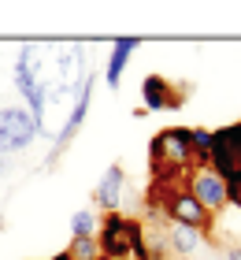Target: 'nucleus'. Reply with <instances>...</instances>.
<instances>
[{"label":"nucleus","instance_id":"6","mask_svg":"<svg viewBox=\"0 0 241 260\" xmlns=\"http://www.w3.org/2000/svg\"><path fill=\"white\" fill-rule=\"evenodd\" d=\"M89 101H93V75H89L86 82H82V89H78V97H75V108L67 112L63 126L56 130V138H52L56 145H52V156H48V164H52V160L59 156V152H63V149L71 145V141H75V134L82 130V123H86V115H89Z\"/></svg>","mask_w":241,"mask_h":260},{"label":"nucleus","instance_id":"1","mask_svg":"<svg viewBox=\"0 0 241 260\" xmlns=\"http://www.w3.org/2000/svg\"><path fill=\"white\" fill-rule=\"evenodd\" d=\"M197 152H193V130L189 126H167L149 145V171L152 182H186L197 171Z\"/></svg>","mask_w":241,"mask_h":260},{"label":"nucleus","instance_id":"2","mask_svg":"<svg viewBox=\"0 0 241 260\" xmlns=\"http://www.w3.org/2000/svg\"><path fill=\"white\" fill-rule=\"evenodd\" d=\"M208 168L219 175L226 186L241 182V119H237V123H226V126H219V130H212Z\"/></svg>","mask_w":241,"mask_h":260},{"label":"nucleus","instance_id":"3","mask_svg":"<svg viewBox=\"0 0 241 260\" xmlns=\"http://www.w3.org/2000/svg\"><path fill=\"white\" fill-rule=\"evenodd\" d=\"M38 134H41V126H38V119H33V112L26 104H8V108H0V156L22 152Z\"/></svg>","mask_w":241,"mask_h":260},{"label":"nucleus","instance_id":"8","mask_svg":"<svg viewBox=\"0 0 241 260\" xmlns=\"http://www.w3.org/2000/svg\"><path fill=\"white\" fill-rule=\"evenodd\" d=\"M123 182H126L123 168H119V164H112V168L104 171L100 186L93 190V205L104 208V212H115V208H119V197H123Z\"/></svg>","mask_w":241,"mask_h":260},{"label":"nucleus","instance_id":"9","mask_svg":"<svg viewBox=\"0 0 241 260\" xmlns=\"http://www.w3.org/2000/svg\"><path fill=\"white\" fill-rule=\"evenodd\" d=\"M137 49H141L137 38H119L112 45V52H108V67H104V82L112 89H119V78H123V71L130 63V52H137Z\"/></svg>","mask_w":241,"mask_h":260},{"label":"nucleus","instance_id":"13","mask_svg":"<svg viewBox=\"0 0 241 260\" xmlns=\"http://www.w3.org/2000/svg\"><path fill=\"white\" fill-rule=\"evenodd\" d=\"M67 253L75 256V260H96V256H100V249H96V238H75Z\"/></svg>","mask_w":241,"mask_h":260},{"label":"nucleus","instance_id":"4","mask_svg":"<svg viewBox=\"0 0 241 260\" xmlns=\"http://www.w3.org/2000/svg\"><path fill=\"white\" fill-rule=\"evenodd\" d=\"M137 234H145L141 219H126V216H119V212H104L100 234H96V249L108 260H126Z\"/></svg>","mask_w":241,"mask_h":260},{"label":"nucleus","instance_id":"5","mask_svg":"<svg viewBox=\"0 0 241 260\" xmlns=\"http://www.w3.org/2000/svg\"><path fill=\"white\" fill-rule=\"evenodd\" d=\"M186 190L193 193V201H197L204 212H212V216H219L223 208H230V205H226V182L212 168H197L186 179Z\"/></svg>","mask_w":241,"mask_h":260},{"label":"nucleus","instance_id":"11","mask_svg":"<svg viewBox=\"0 0 241 260\" xmlns=\"http://www.w3.org/2000/svg\"><path fill=\"white\" fill-rule=\"evenodd\" d=\"M93 227H96V219H93L89 208H82V212L71 216V238H93Z\"/></svg>","mask_w":241,"mask_h":260},{"label":"nucleus","instance_id":"17","mask_svg":"<svg viewBox=\"0 0 241 260\" xmlns=\"http://www.w3.org/2000/svg\"><path fill=\"white\" fill-rule=\"evenodd\" d=\"M96 260H108V256H96Z\"/></svg>","mask_w":241,"mask_h":260},{"label":"nucleus","instance_id":"15","mask_svg":"<svg viewBox=\"0 0 241 260\" xmlns=\"http://www.w3.org/2000/svg\"><path fill=\"white\" fill-rule=\"evenodd\" d=\"M48 260H75V256H71V253L63 249V253H56V256H48Z\"/></svg>","mask_w":241,"mask_h":260},{"label":"nucleus","instance_id":"14","mask_svg":"<svg viewBox=\"0 0 241 260\" xmlns=\"http://www.w3.org/2000/svg\"><path fill=\"white\" fill-rule=\"evenodd\" d=\"M226 205H234V208L241 212V182H234V186H226Z\"/></svg>","mask_w":241,"mask_h":260},{"label":"nucleus","instance_id":"7","mask_svg":"<svg viewBox=\"0 0 241 260\" xmlns=\"http://www.w3.org/2000/svg\"><path fill=\"white\" fill-rule=\"evenodd\" d=\"M141 101H145L149 112H167V108H178V104H182V93H178L163 75H149L141 82Z\"/></svg>","mask_w":241,"mask_h":260},{"label":"nucleus","instance_id":"10","mask_svg":"<svg viewBox=\"0 0 241 260\" xmlns=\"http://www.w3.org/2000/svg\"><path fill=\"white\" fill-rule=\"evenodd\" d=\"M167 238H171V245H175V249L182 253V256H189V253L204 242L200 234H197V231H189V227H171V234H167Z\"/></svg>","mask_w":241,"mask_h":260},{"label":"nucleus","instance_id":"12","mask_svg":"<svg viewBox=\"0 0 241 260\" xmlns=\"http://www.w3.org/2000/svg\"><path fill=\"white\" fill-rule=\"evenodd\" d=\"M193 152H197V164L200 168H208V152H212V130L197 126L193 130Z\"/></svg>","mask_w":241,"mask_h":260},{"label":"nucleus","instance_id":"16","mask_svg":"<svg viewBox=\"0 0 241 260\" xmlns=\"http://www.w3.org/2000/svg\"><path fill=\"white\" fill-rule=\"evenodd\" d=\"M223 260H241V249H234L230 256H223Z\"/></svg>","mask_w":241,"mask_h":260}]
</instances>
